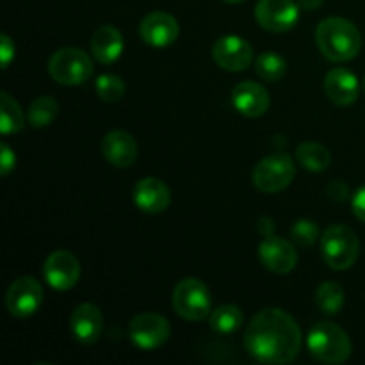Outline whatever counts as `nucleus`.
<instances>
[{
    "label": "nucleus",
    "mask_w": 365,
    "mask_h": 365,
    "mask_svg": "<svg viewBox=\"0 0 365 365\" xmlns=\"http://www.w3.org/2000/svg\"><path fill=\"white\" fill-rule=\"evenodd\" d=\"M321 253L331 269H349L360 253V241L355 232L346 225H334L327 228L321 237Z\"/></svg>",
    "instance_id": "4"
},
{
    "label": "nucleus",
    "mask_w": 365,
    "mask_h": 365,
    "mask_svg": "<svg viewBox=\"0 0 365 365\" xmlns=\"http://www.w3.org/2000/svg\"><path fill=\"white\" fill-rule=\"evenodd\" d=\"M134 203L138 209L148 214H160L170 207L171 191L163 180L155 177H146L135 184Z\"/></svg>",
    "instance_id": "16"
},
{
    "label": "nucleus",
    "mask_w": 365,
    "mask_h": 365,
    "mask_svg": "<svg viewBox=\"0 0 365 365\" xmlns=\"http://www.w3.org/2000/svg\"><path fill=\"white\" fill-rule=\"evenodd\" d=\"M43 277L56 291H68L81 278V264L68 250H57L46 257L43 264Z\"/></svg>",
    "instance_id": "11"
},
{
    "label": "nucleus",
    "mask_w": 365,
    "mask_h": 365,
    "mask_svg": "<svg viewBox=\"0 0 365 365\" xmlns=\"http://www.w3.org/2000/svg\"><path fill=\"white\" fill-rule=\"evenodd\" d=\"M43 303V289L32 277H20L9 285L6 292V307L11 316L31 317Z\"/></svg>",
    "instance_id": "9"
},
{
    "label": "nucleus",
    "mask_w": 365,
    "mask_h": 365,
    "mask_svg": "<svg viewBox=\"0 0 365 365\" xmlns=\"http://www.w3.org/2000/svg\"><path fill=\"white\" fill-rule=\"evenodd\" d=\"M291 237L299 246H312L319 237V228L310 220H298L291 228Z\"/></svg>",
    "instance_id": "28"
},
{
    "label": "nucleus",
    "mask_w": 365,
    "mask_h": 365,
    "mask_svg": "<svg viewBox=\"0 0 365 365\" xmlns=\"http://www.w3.org/2000/svg\"><path fill=\"white\" fill-rule=\"evenodd\" d=\"M255 70L260 78L267 82H277L287 71V61L277 52H264L257 57L255 61Z\"/></svg>",
    "instance_id": "26"
},
{
    "label": "nucleus",
    "mask_w": 365,
    "mask_h": 365,
    "mask_svg": "<svg viewBox=\"0 0 365 365\" xmlns=\"http://www.w3.org/2000/svg\"><path fill=\"white\" fill-rule=\"evenodd\" d=\"M170 323L160 314H139V316L132 317V321L128 323V337H130L132 344L145 351L160 348L170 339Z\"/></svg>",
    "instance_id": "8"
},
{
    "label": "nucleus",
    "mask_w": 365,
    "mask_h": 365,
    "mask_svg": "<svg viewBox=\"0 0 365 365\" xmlns=\"http://www.w3.org/2000/svg\"><path fill=\"white\" fill-rule=\"evenodd\" d=\"M232 103L246 118H259L269 109V93L253 81H242L232 89Z\"/></svg>",
    "instance_id": "15"
},
{
    "label": "nucleus",
    "mask_w": 365,
    "mask_h": 365,
    "mask_svg": "<svg viewBox=\"0 0 365 365\" xmlns=\"http://www.w3.org/2000/svg\"><path fill=\"white\" fill-rule=\"evenodd\" d=\"M351 207H353V214L365 223V185L353 195Z\"/></svg>",
    "instance_id": "31"
},
{
    "label": "nucleus",
    "mask_w": 365,
    "mask_h": 365,
    "mask_svg": "<svg viewBox=\"0 0 365 365\" xmlns=\"http://www.w3.org/2000/svg\"><path fill=\"white\" fill-rule=\"evenodd\" d=\"M245 348L257 362L289 364L302 348V330L285 310L264 309L246 328Z\"/></svg>",
    "instance_id": "1"
},
{
    "label": "nucleus",
    "mask_w": 365,
    "mask_h": 365,
    "mask_svg": "<svg viewBox=\"0 0 365 365\" xmlns=\"http://www.w3.org/2000/svg\"><path fill=\"white\" fill-rule=\"evenodd\" d=\"M14 166H16V155L7 143H2L0 145V173L2 177H7L14 170Z\"/></svg>",
    "instance_id": "29"
},
{
    "label": "nucleus",
    "mask_w": 365,
    "mask_h": 365,
    "mask_svg": "<svg viewBox=\"0 0 365 365\" xmlns=\"http://www.w3.org/2000/svg\"><path fill=\"white\" fill-rule=\"evenodd\" d=\"M257 228H259V232L264 235V237H267V235H273L274 223H273V220H269V217H260Z\"/></svg>",
    "instance_id": "33"
},
{
    "label": "nucleus",
    "mask_w": 365,
    "mask_h": 365,
    "mask_svg": "<svg viewBox=\"0 0 365 365\" xmlns=\"http://www.w3.org/2000/svg\"><path fill=\"white\" fill-rule=\"evenodd\" d=\"M95 89L100 100H103L107 103H113L123 98L125 82L121 81V77H118L114 73H103L96 78Z\"/></svg>",
    "instance_id": "27"
},
{
    "label": "nucleus",
    "mask_w": 365,
    "mask_h": 365,
    "mask_svg": "<svg viewBox=\"0 0 365 365\" xmlns=\"http://www.w3.org/2000/svg\"><path fill=\"white\" fill-rule=\"evenodd\" d=\"M173 309L182 319L187 321H203L210 316L212 310V298L198 278H184L177 284L173 291Z\"/></svg>",
    "instance_id": "6"
},
{
    "label": "nucleus",
    "mask_w": 365,
    "mask_h": 365,
    "mask_svg": "<svg viewBox=\"0 0 365 365\" xmlns=\"http://www.w3.org/2000/svg\"><path fill=\"white\" fill-rule=\"evenodd\" d=\"M296 159L302 164L305 170L314 171V173H319L324 171L331 163V155L328 152L327 146L319 145V143H302V145L296 148Z\"/></svg>",
    "instance_id": "22"
},
{
    "label": "nucleus",
    "mask_w": 365,
    "mask_h": 365,
    "mask_svg": "<svg viewBox=\"0 0 365 365\" xmlns=\"http://www.w3.org/2000/svg\"><path fill=\"white\" fill-rule=\"evenodd\" d=\"M0 38H2V43H0V59H2V68L6 70L11 64V61L14 59V43L11 41L7 34H2Z\"/></svg>",
    "instance_id": "30"
},
{
    "label": "nucleus",
    "mask_w": 365,
    "mask_h": 365,
    "mask_svg": "<svg viewBox=\"0 0 365 365\" xmlns=\"http://www.w3.org/2000/svg\"><path fill=\"white\" fill-rule=\"evenodd\" d=\"M316 305L324 314H339L344 307V289L337 282H324L316 291Z\"/></svg>",
    "instance_id": "25"
},
{
    "label": "nucleus",
    "mask_w": 365,
    "mask_h": 365,
    "mask_svg": "<svg viewBox=\"0 0 365 365\" xmlns=\"http://www.w3.org/2000/svg\"><path fill=\"white\" fill-rule=\"evenodd\" d=\"M324 0H299V6L307 11H316L323 6Z\"/></svg>",
    "instance_id": "34"
},
{
    "label": "nucleus",
    "mask_w": 365,
    "mask_h": 365,
    "mask_svg": "<svg viewBox=\"0 0 365 365\" xmlns=\"http://www.w3.org/2000/svg\"><path fill=\"white\" fill-rule=\"evenodd\" d=\"M212 57L223 70L245 71L253 63V48L241 36L227 34L214 43Z\"/></svg>",
    "instance_id": "12"
},
{
    "label": "nucleus",
    "mask_w": 365,
    "mask_h": 365,
    "mask_svg": "<svg viewBox=\"0 0 365 365\" xmlns=\"http://www.w3.org/2000/svg\"><path fill=\"white\" fill-rule=\"evenodd\" d=\"M245 323V314L237 305H221L210 312V330L217 335L235 334Z\"/></svg>",
    "instance_id": "21"
},
{
    "label": "nucleus",
    "mask_w": 365,
    "mask_h": 365,
    "mask_svg": "<svg viewBox=\"0 0 365 365\" xmlns=\"http://www.w3.org/2000/svg\"><path fill=\"white\" fill-rule=\"evenodd\" d=\"M294 177V160L287 153H274V155L266 157L257 164L252 180L259 191L273 195V192H280L285 187H289Z\"/></svg>",
    "instance_id": "7"
},
{
    "label": "nucleus",
    "mask_w": 365,
    "mask_h": 365,
    "mask_svg": "<svg viewBox=\"0 0 365 365\" xmlns=\"http://www.w3.org/2000/svg\"><path fill=\"white\" fill-rule=\"evenodd\" d=\"M103 327L102 310L93 303H81L71 312L70 330L73 337L82 344H95L100 339Z\"/></svg>",
    "instance_id": "17"
},
{
    "label": "nucleus",
    "mask_w": 365,
    "mask_h": 365,
    "mask_svg": "<svg viewBox=\"0 0 365 365\" xmlns=\"http://www.w3.org/2000/svg\"><path fill=\"white\" fill-rule=\"evenodd\" d=\"M223 2H228V4H241V2H245V0H223Z\"/></svg>",
    "instance_id": "35"
},
{
    "label": "nucleus",
    "mask_w": 365,
    "mask_h": 365,
    "mask_svg": "<svg viewBox=\"0 0 365 365\" xmlns=\"http://www.w3.org/2000/svg\"><path fill=\"white\" fill-rule=\"evenodd\" d=\"M178 34H180L178 21L164 11H153V13L146 14L139 24L141 39L146 45L155 46V48H163V46L175 43Z\"/></svg>",
    "instance_id": "13"
},
{
    "label": "nucleus",
    "mask_w": 365,
    "mask_h": 365,
    "mask_svg": "<svg viewBox=\"0 0 365 365\" xmlns=\"http://www.w3.org/2000/svg\"><path fill=\"white\" fill-rule=\"evenodd\" d=\"M59 114V103L52 96H38L29 107V123L34 128L48 127Z\"/></svg>",
    "instance_id": "24"
},
{
    "label": "nucleus",
    "mask_w": 365,
    "mask_h": 365,
    "mask_svg": "<svg viewBox=\"0 0 365 365\" xmlns=\"http://www.w3.org/2000/svg\"><path fill=\"white\" fill-rule=\"evenodd\" d=\"M364 93H365V78H364Z\"/></svg>",
    "instance_id": "36"
},
{
    "label": "nucleus",
    "mask_w": 365,
    "mask_h": 365,
    "mask_svg": "<svg viewBox=\"0 0 365 365\" xmlns=\"http://www.w3.org/2000/svg\"><path fill=\"white\" fill-rule=\"evenodd\" d=\"M299 7L294 0H259L255 20L269 32H287L298 24Z\"/></svg>",
    "instance_id": "10"
},
{
    "label": "nucleus",
    "mask_w": 365,
    "mask_h": 365,
    "mask_svg": "<svg viewBox=\"0 0 365 365\" xmlns=\"http://www.w3.org/2000/svg\"><path fill=\"white\" fill-rule=\"evenodd\" d=\"M102 153L116 168H130L138 159V143L128 132L110 130L102 139Z\"/></svg>",
    "instance_id": "19"
},
{
    "label": "nucleus",
    "mask_w": 365,
    "mask_h": 365,
    "mask_svg": "<svg viewBox=\"0 0 365 365\" xmlns=\"http://www.w3.org/2000/svg\"><path fill=\"white\" fill-rule=\"evenodd\" d=\"M125 48L123 36L113 25H102L91 38V52L102 64H113L121 57Z\"/></svg>",
    "instance_id": "20"
},
{
    "label": "nucleus",
    "mask_w": 365,
    "mask_h": 365,
    "mask_svg": "<svg viewBox=\"0 0 365 365\" xmlns=\"http://www.w3.org/2000/svg\"><path fill=\"white\" fill-rule=\"evenodd\" d=\"M259 257L264 267L277 274L291 273L298 264V252L294 246L278 235H267L259 246Z\"/></svg>",
    "instance_id": "14"
},
{
    "label": "nucleus",
    "mask_w": 365,
    "mask_h": 365,
    "mask_svg": "<svg viewBox=\"0 0 365 365\" xmlns=\"http://www.w3.org/2000/svg\"><path fill=\"white\" fill-rule=\"evenodd\" d=\"M24 127V110L20 109L18 102L9 93L2 91V95H0V130L4 135H11L20 132Z\"/></svg>",
    "instance_id": "23"
},
{
    "label": "nucleus",
    "mask_w": 365,
    "mask_h": 365,
    "mask_svg": "<svg viewBox=\"0 0 365 365\" xmlns=\"http://www.w3.org/2000/svg\"><path fill=\"white\" fill-rule=\"evenodd\" d=\"M324 91L328 98L337 106H351L359 98V78L346 68H334L324 77Z\"/></svg>",
    "instance_id": "18"
},
{
    "label": "nucleus",
    "mask_w": 365,
    "mask_h": 365,
    "mask_svg": "<svg viewBox=\"0 0 365 365\" xmlns=\"http://www.w3.org/2000/svg\"><path fill=\"white\" fill-rule=\"evenodd\" d=\"M327 192H328V196H330V198H334V200H337V202H341V200L348 198L349 187L344 184V182L335 180V182H331L330 185H328Z\"/></svg>",
    "instance_id": "32"
},
{
    "label": "nucleus",
    "mask_w": 365,
    "mask_h": 365,
    "mask_svg": "<svg viewBox=\"0 0 365 365\" xmlns=\"http://www.w3.org/2000/svg\"><path fill=\"white\" fill-rule=\"evenodd\" d=\"M93 61L84 50L66 46L50 57L48 73L56 82L63 86H78L89 81L93 75Z\"/></svg>",
    "instance_id": "5"
},
{
    "label": "nucleus",
    "mask_w": 365,
    "mask_h": 365,
    "mask_svg": "<svg viewBox=\"0 0 365 365\" xmlns=\"http://www.w3.org/2000/svg\"><path fill=\"white\" fill-rule=\"evenodd\" d=\"M317 46L334 63H346L359 56L362 38L355 25L341 16L324 18L316 29Z\"/></svg>",
    "instance_id": "2"
},
{
    "label": "nucleus",
    "mask_w": 365,
    "mask_h": 365,
    "mask_svg": "<svg viewBox=\"0 0 365 365\" xmlns=\"http://www.w3.org/2000/svg\"><path fill=\"white\" fill-rule=\"evenodd\" d=\"M307 346L317 362L330 365L344 364L353 351L348 334L341 327L328 321H319L310 328Z\"/></svg>",
    "instance_id": "3"
}]
</instances>
